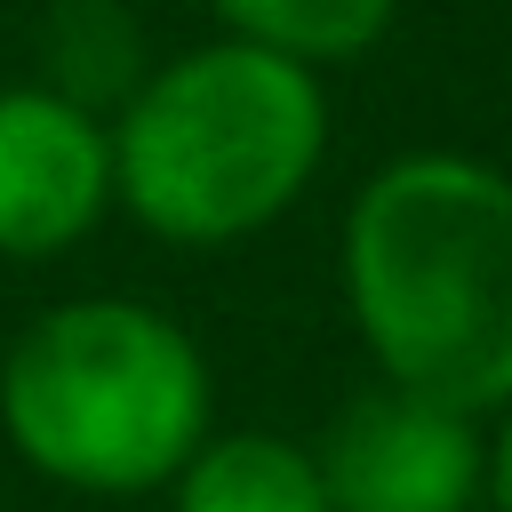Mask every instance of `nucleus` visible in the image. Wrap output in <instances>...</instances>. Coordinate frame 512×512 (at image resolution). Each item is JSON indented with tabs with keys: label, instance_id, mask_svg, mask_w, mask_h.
Wrapping results in <instances>:
<instances>
[{
	"label": "nucleus",
	"instance_id": "f257e3e1",
	"mask_svg": "<svg viewBox=\"0 0 512 512\" xmlns=\"http://www.w3.org/2000/svg\"><path fill=\"white\" fill-rule=\"evenodd\" d=\"M344 304L384 384L512 408V176L472 152L384 160L344 216Z\"/></svg>",
	"mask_w": 512,
	"mask_h": 512
},
{
	"label": "nucleus",
	"instance_id": "f03ea898",
	"mask_svg": "<svg viewBox=\"0 0 512 512\" xmlns=\"http://www.w3.org/2000/svg\"><path fill=\"white\" fill-rule=\"evenodd\" d=\"M320 152V72L216 32L144 72L112 112V200L176 248H224L280 224L320 176Z\"/></svg>",
	"mask_w": 512,
	"mask_h": 512
},
{
	"label": "nucleus",
	"instance_id": "7ed1b4c3",
	"mask_svg": "<svg viewBox=\"0 0 512 512\" xmlns=\"http://www.w3.org/2000/svg\"><path fill=\"white\" fill-rule=\"evenodd\" d=\"M0 432L64 488L144 496L208 440V360L160 304H48L0 360Z\"/></svg>",
	"mask_w": 512,
	"mask_h": 512
},
{
	"label": "nucleus",
	"instance_id": "20e7f679",
	"mask_svg": "<svg viewBox=\"0 0 512 512\" xmlns=\"http://www.w3.org/2000/svg\"><path fill=\"white\" fill-rule=\"evenodd\" d=\"M312 464L328 512H472V496L488 488V448L472 416L408 384L352 392L328 416Z\"/></svg>",
	"mask_w": 512,
	"mask_h": 512
},
{
	"label": "nucleus",
	"instance_id": "39448f33",
	"mask_svg": "<svg viewBox=\"0 0 512 512\" xmlns=\"http://www.w3.org/2000/svg\"><path fill=\"white\" fill-rule=\"evenodd\" d=\"M112 208V120L40 88H0V256L40 264L96 232Z\"/></svg>",
	"mask_w": 512,
	"mask_h": 512
},
{
	"label": "nucleus",
	"instance_id": "423d86ee",
	"mask_svg": "<svg viewBox=\"0 0 512 512\" xmlns=\"http://www.w3.org/2000/svg\"><path fill=\"white\" fill-rule=\"evenodd\" d=\"M176 512H328V488L280 432H208L176 472Z\"/></svg>",
	"mask_w": 512,
	"mask_h": 512
},
{
	"label": "nucleus",
	"instance_id": "0eeeda50",
	"mask_svg": "<svg viewBox=\"0 0 512 512\" xmlns=\"http://www.w3.org/2000/svg\"><path fill=\"white\" fill-rule=\"evenodd\" d=\"M208 16L224 24V40H248V48H272L320 72V64L368 56L392 32L400 0H208Z\"/></svg>",
	"mask_w": 512,
	"mask_h": 512
},
{
	"label": "nucleus",
	"instance_id": "6e6552de",
	"mask_svg": "<svg viewBox=\"0 0 512 512\" xmlns=\"http://www.w3.org/2000/svg\"><path fill=\"white\" fill-rule=\"evenodd\" d=\"M144 80V40L136 16L120 0H56L48 16V80L56 96L88 104V112H120Z\"/></svg>",
	"mask_w": 512,
	"mask_h": 512
},
{
	"label": "nucleus",
	"instance_id": "1a4fd4ad",
	"mask_svg": "<svg viewBox=\"0 0 512 512\" xmlns=\"http://www.w3.org/2000/svg\"><path fill=\"white\" fill-rule=\"evenodd\" d=\"M488 496H496V512H512V408H504V424L488 440Z\"/></svg>",
	"mask_w": 512,
	"mask_h": 512
}]
</instances>
